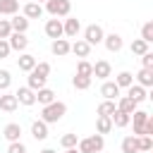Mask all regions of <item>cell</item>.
I'll use <instances>...</instances> for the list:
<instances>
[{"instance_id": "16", "label": "cell", "mask_w": 153, "mask_h": 153, "mask_svg": "<svg viewBox=\"0 0 153 153\" xmlns=\"http://www.w3.org/2000/svg\"><path fill=\"white\" fill-rule=\"evenodd\" d=\"M127 98H131V100L139 105L141 100H146V98H148V93H146V88H143V86H139V84H131V86L127 88Z\"/></svg>"}, {"instance_id": "35", "label": "cell", "mask_w": 153, "mask_h": 153, "mask_svg": "<svg viewBox=\"0 0 153 153\" xmlns=\"http://www.w3.org/2000/svg\"><path fill=\"white\" fill-rule=\"evenodd\" d=\"M141 41H146L151 45V41H153V22H146L141 26Z\"/></svg>"}, {"instance_id": "3", "label": "cell", "mask_w": 153, "mask_h": 153, "mask_svg": "<svg viewBox=\"0 0 153 153\" xmlns=\"http://www.w3.org/2000/svg\"><path fill=\"white\" fill-rule=\"evenodd\" d=\"M45 10H48L50 17H69L72 2L69 0H48L45 2Z\"/></svg>"}, {"instance_id": "31", "label": "cell", "mask_w": 153, "mask_h": 153, "mask_svg": "<svg viewBox=\"0 0 153 153\" xmlns=\"http://www.w3.org/2000/svg\"><path fill=\"white\" fill-rule=\"evenodd\" d=\"M110 131H112L110 117H98L96 120V134H110Z\"/></svg>"}, {"instance_id": "18", "label": "cell", "mask_w": 153, "mask_h": 153, "mask_svg": "<svg viewBox=\"0 0 153 153\" xmlns=\"http://www.w3.org/2000/svg\"><path fill=\"white\" fill-rule=\"evenodd\" d=\"M17 98H14V93H0V110H5V112H14L17 110Z\"/></svg>"}, {"instance_id": "19", "label": "cell", "mask_w": 153, "mask_h": 153, "mask_svg": "<svg viewBox=\"0 0 153 153\" xmlns=\"http://www.w3.org/2000/svg\"><path fill=\"white\" fill-rule=\"evenodd\" d=\"M17 65H19V69H22V72H31V69L36 67V57H33V55H29V53H22V55H19V60H17Z\"/></svg>"}, {"instance_id": "32", "label": "cell", "mask_w": 153, "mask_h": 153, "mask_svg": "<svg viewBox=\"0 0 153 153\" xmlns=\"http://www.w3.org/2000/svg\"><path fill=\"white\" fill-rule=\"evenodd\" d=\"M131 53H134V55H143V53H148V43L141 41V38H134V41H131Z\"/></svg>"}, {"instance_id": "27", "label": "cell", "mask_w": 153, "mask_h": 153, "mask_svg": "<svg viewBox=\"0 0 153 153\" xmlns=\"http://www.w3.org/2000/svg\"><path fill=\"white\" fill-rule=\"evenodd\" d=\"M91 81H93V76H81V74H74L72 76V86L79 88V91H86L91 86Z\"/></svg>"}, {"instance_id": "38", "label": "cell", "mask_w": 153, "mask_h": 153, "mask_svg": "<svg viewBox=\"0 0 153 153\" xmlns=\"http://www.w3.org/2000/svg\"><path fill=\"white\" fill-rule=\"evenodd\" d=\"M136 139H139V153L153 151V139L151 136H136Z\"/></svg>"}, {"instance_id": "37", "label": "cell", "mask_w": 153, "mask_h": 153, "mask_svg": "<svg viewBox=\"0 0 153 153\" xmlns=\"http://www.w3.org/2000/svg\"><path fill=\"white\" fill-rule=\"evenodd\" d=\"M31 72L38 74V76H45V79H48V74H50V62H36V67H33Z\"/></svg>"}, {"instance_id": "44", "label": "cell", "mask_w": 153, "mask_h": 153, "mask_svg": "<svg viewBox=\"0 0 153 153\" xmlns=\"http://www.w3.org/2000/svg\"><path fill=\"white\" fill-rule=\"evenodd\" d=\"M41 153H57V151H53V148H43Z\"/></svg>"}, {"instance_id": "42", "label": "cell", "mask_w": 153, "mask_h": 153, "mask_svg": "<svg viewBox=\"0 0 153 153\" xmlns=\"http://www.w3.org/2000/svg\"><path fill=\"white\" fill-rule=\"evenodd\" d=\"M141 62H143V69H153V53H143L141 55Z\"/></svg>"}, {"instance_id": "33", "label": "cell", "mask_w": 153, "mask_h": 153, "mask_svg": "<svg viewBox=\"0 0 153 153\" xmlns=\"http://www.w3.org/2000/svg\"><path fill=\"white\" fill-rule=\"evenodd\" d=\"M148 117H151V115H148L146 110H139V108L129 115V120H134V124H146V122H148Z\"/></svg>"}, {"instance_id": "26", "label": "cell", "mask_w": 153, "mask_h": 153, "mask_svg": "<svg viewBox=\"0 0 153 153\" xmlns=\"http://www.w3.org/2000/svg\"><path fill=\"white\" fill-rule=\"evenodd\" d=\"M45 81H48L45 76H38V74L29 72V84H26V86H29L31 91H38V88H45Z\"/></svg>"}, {"instance_id": "7", "label": "cell", "mask_w": 153, "mask_h": 153, "mask_svg": "<svg viewBox=\"0 0 153 153\" xmlns=\"http://www.w3.org/2000/svg\"><path fill=\"white\" fill-rule=\"evenodd\" d=\"M45 36L48 38H62V22L57 19V17H53V19H48L45 22Z\"/></svg>"}, {"instance_id": "41", "label": "cell", "mask_w": 153, "mask_h": 153, "mask_svg": "<svg viewBox=\"0 0 153 153\" xmlns=\"http://www.w3.org/2000/svg\"><path fill=\"white\" fill-rule=\"evenodd\" d=\"M7 153H26V146L22 141H14V143L7 146Z\"/></svg>"}, {"instance_id": "30", "label": "cell", "mask_w": 153, "mask_h": 153, "mask_svg": "<svg viewBox=\"0 0 153 153\" xmlns=\"http://www.w3.org/2000/svg\"><path fill=\"white\" fill-rule=\"evenodd\" d=\"M136 108H139V105H136L131 98H127V96H122V98H120V103H117V110H122V112H127V115H131Z\"/></svg>"}, {"instance_id": "20", "label": "cell", "mask_w": 153, "mask_h": 153, "mask_svg": "<svg viewBox=\"0 0 153 153\" xmlns=\"http://www.w3.org/2000/svg\"><path fill=\"white\" fill-rule=\"evenodd\" d=\"M53 100H55V91H53V88H38V91H36V103L50 105Z\"/></svg>"}, {"instance_id": "9", "label": "cell", "mask_w": 153, "mask_h": 153, "mask_svg": "<svg viewBox=\"0 0 153 153\" xmlns=\"http://www.w3.org/2000/svg\"><path fill=\"white\" fill-rule=\"evenodd\" d=\"M69 53H74L76 57H81V60H84V57H88V55H91V45H88L84 38H76L74 43H69Z\"/></svg>"}, {"instance_id": "40", "label": "cell", "mask_w": 153, "mask_h": 153, "mask_svg": "<svg viewBox=\"0 0 153 153\" xmlns=\"http://www.w3.org/2000/svg\"><path fill=\"white\" fill-rule=\"evenodd\" d=\"M10 84H12V74L7 69H0V91H7Z\"/></svg>"}, {"instance_id": "15", "label": "cell", "mask_w": 153, "mask_h": 153, "mask_svg": "<svg viewBox=\"0 0 153 153\" xmlns=\"http://www.w3.org/2000/svg\"><path fill=\"white\" fill-rule=\"evenodd\" d=\"M100 96H103L105 100H115V98H120V86H117L115 81H105V84L100 86Z\"/></svg>"}, {"instance_id": "17", "label": "cell", "mask_w": 153, "mask_h": 153, "mask_svg": "<svg viewBox=\"0 0 153 153\" xmlns=\"http://www.w3.org/2000/svg\"><path fill=\"white\" fill-rule=\"evenodd\" d=\"M31 136H33L36 141H45V139H48V124H45L43 120H36V122L31 124Z\"/></svg>"}, {"instance_id": "39", "label": "cell", "mask_w": 153, "mask_h": 153, "mask_svg": "<svg viewBox=\"0 0 153 153\" xmlns=\"http://www.w3.org/2000/svg\"><path fill=\"white\" fill-rule=\"evenodd\" d=\"M12 36V26H10V19H0V41H7Z\"/></svg>"}, {"instance_id": "6", "label": "cell", "mask_w": 153, "mask_h": 153, "mask_svg": "<svg viewBox=\"0 0 153 153\" xmlns=\"http://www.w3.org/2000/svg\"><path fill=\"white\" fill-rule=\"evenodd\" d=\"M14 98H17L19 105H36V91H31L29 86H19Z\"/></svg>"}, {"instance_id": "21", "label": "cell", "mask_w": 153, "mask_h": 153, "mask_svg": "<svg viewBox=\"0 0 153 153\" xmlns=\"http://www.w3.org/2000/svg\"><path fill=\"white\" fill-rule=\"evenodd\" d=\"M122 153H139V139L134 134L122 139Z\"/></svg>"}, {"instance_id": "8", "label": "cell", "mask_w": 153, "mask_h": 153, "mask_svg": "<svg viewBox=\"0 0 153 153\" xmlns=\"http://www.w3.org/2000/svg\"><path fill=\"white\" fill-rule=\"evenodd\" d=\"M7 43H10V50H17V53H24L29 48V38L24 33H12L7 38Z\"/></svg>"}, {"instance_id": "5", "label": "cell", "mask_w": 153, "mask_h": 153, "mask_svg": "<svg viewBox=\"0 0 153 153\" xmlns=\"http://www.w3.org/2000/svg\"><path fill=\"white\" fill-rule=\"evenodd\" d=\"M79 31H81V22H79L76 17H67V19L62 22V36H67V38H76Z\"/></svg>"}, {"instance_id": "29", "label": "cell", "mask_w": 153, "mask_h": 153, "mask_svg": "<svg viewBox=\"0 0 153 153\" xmlns=\"http://www.w3.org/2000/svg\"><path fill=\"white\" fill-rule=\"evenodd\" d=\"M115 84H117L120 88H129V86L134 84V74H131V72H120L117 79H115Z\"/></svg>"}, {"instance_id": "11", "label": "cell", "mask_w": 153, "mask_h": 153, "mask_svg": "<svg viewBox=\"0 0 153 153\" xmlns=\"http://www.w3.org/2000/svg\"><path fill=\"white\" fill-rule=\"evenodd\" d=\"M110 74H112V67H110V62H108V60H98V62L93 65L91 76H96V79H108Z\"/></svg>"}, {"instance_id": "45", "label": "cell", "mask_w": 153, "mask_h": 153, "mask_svg": "<svg viewBox=\"0 0 153 153\" xmlns=\"http://www.w3.org/2000/svg\"><path fill=\"white\" fill-rule=\"evenodd\" d=\"M65 153H79L76 148H65Z\"/></svg>"}, {"instance_id": "47", "label": "cell", "mask_w": 153, "mask_h": 153, "mask_svg": "<svg viewBox=\"0 0 153 153\" xmlns=\"http://www.w3.org/2000/svg\"><path fill=\"white\" fill-rule=\"evenodd\" d=\"M146 153H151V151H146Z\"/></svg>"}, {"instance_id": "23", "label": "cell", "mask_w": 153, "mask_h": 153, "mask_svg": "<svg viewBox=\"0 0 153 153\" xmlns=\"http://www.w3.org/2000/svg\"><path fill=\"white\" fill-rule=\"evenodd\" d=\"M110 122H112V127H120V129H122V127H127L131 120H129V115H127V112H122V110H115V112L110 115Z\"/></svg>"}, {"instance_id": "25", "label": "cell", "mask_w": 153, "mask_h": 153, "mask_svg": "<svg viewBox=\"0 0 153 153\" xmlns=\"http://www.w3.org/2000/svg\"><path fill=\"white\" fill-rule=\"evenodd\" d=\"M136 84L143 86V88L153 86V69H141V72L136 74Z\"/></svg>"}, {"instance_id": "22", "label": "cell", "mask_w": 153, "mask_h": 153, "mask_svg": "<svg viewBox=\"0 0 153 153\" xmlns=\"http://www.w3.org/2000/svg\"><path fill=\"white\" fill-rule=\"evenodd\" d=\"M41 14H43V7L38 2H26L24 5V17L26 19H38Z\"/></svg>"}, {"instance_id": "10", "label": "cell", "mask_w": 153, "mask_h": 153, "mask_svg": "<svg viewBox=\"0 0 153 153\" xmlns=\"http://www.w3.org/2000/svg\"><path fill=\"white\" fill-rule=\"evenodd\" d=\"M103 43H105V48H108L110 53H120V50H122V45H124L122 36H120V33H115V31H112V33H108V36L103 38Z\"/></svg>"}, {"instance_id": "12", "label": "cell", "mask_w": 153, "mask_h": 153, "mask_svg": "<svg viewBox=\"0 0 153 153\" xmlns=\"http://www.w3.org/2000/svg\"><path fill=\"white\" fill-rule=\"evenodd\" d=\"M10 26H12V33H26V29H29V19H26L24 14H12Z\"/></svg>"}, {"instance_id": "43", "label": "cell", "mask_w": 153, "mask_h": 153, "mask_svg": "<svg viewBox=\"0 0 153 153\" xmlns=\"http://www.w3.org/2000/svg\"><path fill=\"white\" fill-rule=\"evenodd\" d=\"M10 53H12V50H10V43H7V41H0V60L7 57Z\"/></svg>"}, {"instance_id": "46", "label": "cell", "mask_w": 153, "mask_h": 153, "mask_svg": "<svg viewBox=\"0 0 153 153\" xmlns=\"http://www.w3.org/2000/svg\"><path fill=\"white\" fill-rule=\"evenodd\" d=\"M31 2H38V5H41V2H48V0H31Z\"/></svg>"}, {"instance_id": "1", "label": "cell", "mask_w": 153, "mask_h": 153, "mask_svg": "<svg viewBox=\"0 0 153 153\" xmlns=\"http://www.w3.org/2000/svg\"><path fill=\"white\" fill-rule=\"evenodd\" d=\"M65 112H67V105H65L62 100H53L50 105H43L41 120H43L45 124H55V122H60V120L65 117Z\"/></svg>"}, {"instance_id": "36", "label": "cell", "mask_w": 153, "mask_h": 153, "mask_svg": "<svg viewBox=\"0 0 153 153\" xmlns=\"http://www.w3.org/2000/svg\"><path fill=\"white\" fill-rule=\"evenodd\" d=\"M91 72H93V65H91L88 60H79V65H76V74H81V76H91Z\"/></svg>"}, {"instance_id": "14", "label": "cell", "mask_w": 153, "mask_h": 153, "mask_svg": "<svg viewBox=\"0 0 153 153\" xmlns=\"http://www.w3.org/2000/svg\"><path fill=\"white\" fill-rule=\"evenodd\" d=\"M50 50H53V55L65 57V55H69V41H67V38H55V41L50 43Z\"/></svg>"}, {"instance_id": "28", "label": "cell", "mask_w": 153, "mask_h": 153, "mask_svg": "<svg viewBox=\"0 0 153 153\" xmlns=\"http://www.w3.org/2000/svg\"><path fill=\"white\" fill-rule=\"evenodd\" d=\"M115 110H117L115 100H103V103L98 105V110H96V112H98V117H110Z\"/></svg>"}, {"instance_id": "34", "label": "cell", "mask_w": 153, "mask_h": 153, "mask_svg": "<svg viewBox=\"0 0 153 153\" xmlns=\"http://www.w3.org/2000/svg\"><path fill=\"white\" fill-rule=\"evenodd\" d=\"M60 143H62V148H76V143H79V136L76 134H65L62 139H60Z\"/></svg>"}, {"instance_id": "2", "label": "cell", "mask_w": 153, "mask_h": 153, "mask_svg": "<svg viewBox=\"0 0 153 153\" xmlns=\"http://www.w3.org/2000/svg\"><path fill=\"white\" fill-rule=\"evenodd\" d=\"M103 146H105L103 134H91V136H86V139H79L76 151H79V153H100Z\"/></svg>"}, {"instance_id": "24", "label": "cell", "mask_w": 153, "mask_h": 153, "mask_svg": "<svg viewBox=\"0 0 153 153\" xmlns=\"http://www.w3.org/2000/svg\"><path fill=\"white\" fill-rule=\"evenodd\" d=\"M17 10H19V0H0V14L12 17L17 14Z\"/></svg>"}, {"instance_id": "4", "label": "cell", "mask_w": 153, "mask_h": 153, "mask_svg": "<svg viewBox=\"0 0 153 153\" xmlns=\"http://www.w3.org/2000/svg\"><path fill=\"white\" fill-rule=\"evenodd\" d=\"M103 38H105V31H103L100 24H88V26L84 29V41H86L91 48L98 45V43H103Z\"/></svg>"}, {"instance_id": "13", "label": "cell", "mask_w": 153, "mask_h": 153, "mask_svg": "<svg viewBox=\"0 0 153 153\" xmlns=\"http://www.w3.org/2000/svg\"><path fill=\"white\" fill-rule=\"evenodd\" d=\"M2 136H5L10 143L19 141V136H22V124H17V122H10V124H5V129H2Z\"/></svg>"}]
</instances>
